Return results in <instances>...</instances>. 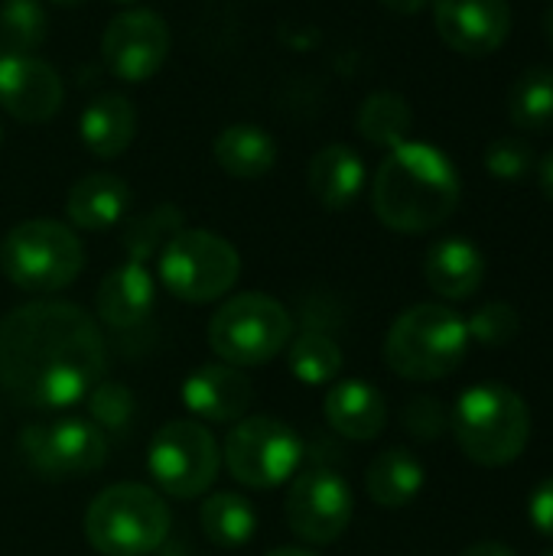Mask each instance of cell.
Returning <instances> with one entry per match:
<instances>
[{"label": "cell", "mask_w": 553, "mask_h": 556, "mask_svg": "<svg viewBox=\"0 0 553 556\" xmlns=\"http://www.w3.org/2000/svg\"><path fill=\"white\" fill-rule=\"evenodd\" d=\"M98 323L75 303L33 300L0 319V388L36 410H62L104 378Z\"/></svg>", "instance_id": "obj_1"}, {"label": "cell", "mask_w": 553, "mask_h": 556, "mask_svg": "<svg viewBox=\"0 0 553 556\" xmlns=\"http://www.w3.org/2000/svg\"><path fill=\"white\" fill-rule=\"evenodd\" d=\"M463 182L453 160L420 140H407L381 160L372 179V208L398 235H427L447 225L460 205Z\"/></svg>", "instance_id": "obj_2"}, {"label": "cell", "mask_w": 553, "mask_h": 556, "mask_svg": "<svg viewBox=\"0 0 553 556\" xmlns=\"http://www.w3.org/2000/svg\"><path fill=\"white\" fill-rule=\"evenodd\" d=\"M450 433L469 463L502 469L528 450L531 407L505 384H473L450 410Z\"/></svg>", "instance_id": "obj_3"}, {"label": "cell", "mask_w": 553, "mask_h": 556, "mask_svg": "<svg viewBox=\"0 0 553 556\" xmlns=\"http://www.w3.org/2000/svg\"><path fill=\"white\" fill-rule=\"evenodd\" d=\"M469 352L466 319L443 303L404 309L385 336V362L404 381H443Z\"/></svg>", "instance_id": "obj_4"}, {"label": "cell", "mask_w": 553, "mask_h": 556, "mask_svg": "<svg viewBox=\"0 0 553 556\" xmlns=\"http://www.w3.org/2000/svg\"><path fill=\"white\" fill-rule=\"evenodd\" d=\"M85 267V248L78 235L52 218H29L13 225L0 241L3 277L26 293H59L78 280Z\"/></svg>", "instance_id": "obj_5"}, {"label": "cell", "mask_w": 553, "mask_h": 556, "mask_svg": "<svg viewBox=\"0 0 553 556\" xmlns=\"http://www.w3.org/2000/svg\"><path fill=\"white\" fill-rule=\"evenodd\" d=\"M169 525L160 492L137 482L108 485L85 511V538L101 556H150L166 541Z\"/></svg>", "instance_id": "obj_6"}, {"label": "cell", "mask_w": 553, "mask_h": 556, "mask_svg": "<svg viewBox=\"0 0 553 556\" xmlns=\"http://www.w3.org/2000/svg\"><path fill=\"white\" fill-rule=\"evenodd\" d=\"M293 319L287 306L267 293H238L218 306L209 323V349L231 368H257L287 352Z\"/></svg>", "instance_id": "obj_7"}, {"label": "cell", "mask_w": 553, "mask_h": 556, "mask_svg": "<svg viewBox=\"0 0 553 556\" xmlns=\"http://www.w3.org/2000/svg\"><path fill=\"white\" fill-rule=\"evenodd\" d=\"M160 283L169 296L183 303H215L241 277L238 248L205 228L176 231L156 257Z\"/></svg>", "instance_id": "obj_8"}, {"label": "cell", "mask_w": 553, "mask_h": 556, "mask_svg": "<svg viewBox=\"0 0 553 556\" xmlns=\"http://www.w3.org/2000/svg\"><path fill=\"white\" fill-rule=\"evenodd\" d=\"M300 433L277 417H241L225 440L222 459L231 479L248 489H277L303 466Z\"/></svg>", "instance_id": "obj_9"}, {"label": "cell", "mask_w": 553, "mask_h": 556, "mask_svg": "<svg viewBox=\"0 0 553 556\" xmlns=\"http://www.w3.org/2000/svg\"><path fill=\"white\" fill-rule=\"evenodd\" d=\"M147 469L156 489L169 498H199L212 489L222 469L215 433L199 420H169L147 450Z\"/></svg>", "instance_id": "obj_10"}, {"label": "cell", "mask_w": 553, "mask_h": 556, "mask_svg": "<svg viewBox=\"0 0 553 556\" xmlns=\"http://www.w3.org/2000/svg\"><path fill=\"white\" fill-rule=\"evenodd\" d=\"M16 446L29 469L52 482L91 476L108 463V433L81 417L29 424L20 430Z\"/></svg>", "instance_id": "obj_11"}, {"label": "cell", "mask_w": 553, "mask_h": 556, "mask_svg": "<svg viewBox=\"0 0 553 556\" xmlns=\"http://www.w3.org/2000/svg\"><path fill=\"white\" fill-rule=\"evenodd\" d=\"M355 515L349 482L332 469H303L287 492V525L306 544H336Z\"/></svg>", "instance_id": "obj_12"}, {"label": "cell", "mask_w": 553, "mask_h": 556, "mask_svg": "<svg viewBox=\"0 0 553 556\" xmlns=\"http://www.w3.org/2000/svg\"><path fill=\"white\" fill-rule=\"evenodd\" d=\"M101 55L121 81H147L169 55V26L160 13L130 7L108 23Z\"/></svg>", "instance_id": "obj_13"}, {"label": "cell", "mask_w": 553, "mask_h": 556, "mask_svg": "<svg viewBox=\"0 0 553 556\" xmlns=\"http://www.w3.org/2000/svg\"><path fill=\"white\" fill-rule=\"evenodd\" d=\"M440 39L463 55H492L512 33L508 0H433Z\"/></svg>", "instance_id": "obj_14"}, {"label": "cell", "mask_w": 553, "mask_h": 556, "mask_svg": "<svg viewBox=\"0 0 553 556\" xmlns=\"http://www.w3.org/2000/svg\"><path fill=\"white\" fill-rule=\"evenodd\" d=\"M59 72L39 55H7L0 62V108L23 124H46L62 108Z\"/></svg>", "instance_id": "obj_15"}, {"label": "cell", "mask_w": 553, "mask_h": 556, "mask_svg": "<svg viewBox=\"0 0 553 556\" xmlns=\"http://www.w3.org/2000/svg\"><path fill=\"white\" fill-rule=\"evenodd\" d=\"M179 394L186 410L205 424H238L254 404V384L248 381V375L225 362L196 368L183 381Z\"/></svg>", "instance_id": "obj_16"}, {"label": "cell", "mask_w": 553, "mask_h": 556, "mask_svg": "<svg viewBox=\"0 0 553 556\" xmlns=\"http://www.w3.org/2000/svg\"><path fill=\"white\" fill-rule=\"evenodd\" d=\"M153 306H156V280L147 270V264H137V261L117 264L98 283V293H95L98 323L114 332L143 326L150 319Z\"/></svg>", "instance_id": "obj_17"}, {"label": "cell", "mask_w": 553, "mask_h": 556, "mask_svg": "<svg viewBox=\"0 0 553 556\" xmlns=\"http://www.w3.org/2000/svg\"><path fill=\"white\" fill-rule=\"evenodd\" d=\"M323 417L326 424L355 443H368L378 440L388 427V404L385 394L359 378H345V381H332L326 401H323Z\"/></svg>", "instance_id": "obj_18"}, {"label": "cell", "mask_w": 553, "mask_h": 556, "mask_svg": "<svg viewBox=\"0 0 553 556\" xmlns=\"http://www.w3.org/2000/svg\"><path fill=\"white\" fill-rule=\"evenodd\" d=\"M424 280L443 300H469L486 280V257L469 238H443L424 257Z\"/></svg>", "instance_id": "obj_19"}, {"label": "cell", "mask_w": 553, "mask_h": 556, "mask_svg": "<svg viewBox=\"0 0 553 556\" xmlns=\"http://www.w3.org/2000/svg\"><path fill=\"white\" fill-rule=\"evenodd\" d=\"M65 212L81 231H108L130 212V186L114 173H88L68 189Z\"/></svg>", "instance_id": "obj_20"}, {"label": "cell", "mask_w": 553, "mask_h": 556, "mask_svg": "<svg viewBox=\"0 0 553 556\" xmlns=\"http://www.w3.org/2000/svg\"><path fill=\"white\" fill-rule=\"evenodd\" d=\"M310 192L313 199L329 208V212H342L349 208L362 189H365V163L362 156L345 147V143H329L323 147L313 160H310Z\"/></svg>", "instance_id": "obj_21"}, {"label": "cell", "mask_w": 553, "mask_h": 556, "mask_svg": "<svg viewBox=\"0 0 553 556\" xmlns=\"http://www.w3.org/2000/svg\"><path fill=\"white\" fill-rule=\"evenodd\" d=\"M137 134V111L124 94H98L85 104L78 117V137L88 147V153L101 160L121 156Z\"/></svg>", "instance_id": "obj_22"}, {"label": "cell", "mask_w": 553, "mask_h": 556, "mask_svg": "<svg viewBox=\"0 0 553 556\" xmlns=\"http://www.w3.org/2000/svg\"><path fill=\"white\" fill-rule=\"evenodd\" d=\"M424 482H427L424 463L404 446H391V450L378 453L368 463V472H365L368 498L385 511L407 508L424 492Z\"/></svg>", "instance_id": "obj_23"}, {"label": "cell", "mask_w": 553, "mask_h": 556, "mask_svg": "<svg viewBox=\"0 0 553 556\" xmlns=\"http://www.w3.org/2000/svg\"><path fill=\"white\" fill-rule=\"evenodd\" d=\"M212 156L235 179H261L277 163V143L257 124H228L215 137Z\"/></svg>", "instance_id": "obj_24"}, {"label": "cell", "mask_w": 553, "mask_h": 556, "mask_svg": "<svg viewBox=\"0 0 553 556\" xmlns=\"http://www.w3.org/2000/svg\"><path fill=\"white\" fill-rule=\"evenodd\" d=\"M199 525L215 547H244L257 534V511L235 492H215L199 508Z\"/></svg>", "instance_id": "obj_25"}, {"label": "cell", "mask_w": 553, "mask_h": 556, "mask_svg": "<svg viewBox=\"0 0 553 556\" xmlns=\"http://www.w3.org/2000/svg\"><path fill=\"white\" fill-rule=\"evenodd\" d=\"M508 117L515 127L528 134H548L553 130V68L551 65H531L525 68L512 91H508Z\"/></svg>", "instance_id": "obj_26"}, {"label": "cell", "mask_w": 553, "mask_h": 556, "mask_svg": "<svg viewBox=\"0 0 553 556\" xmlns=\"http://www.w3.org/2000/svg\"><path fill=\"white\" fill-rule=\"evenodd\" d=\"M414 127V111L404 94L398 91H375L359 108V134L385 150H394L407 143V134Z\"/></svg>", "instance_id": "obj_27"}, {"label": "cell", "mask_w": 553, "mask_h": 556, "mask_svg": "<svg viewBox=\"0 0 553 556\" xmlns=\"http://www.w3.org/2000/svg\"><path fill=\"white\" fill-rule=\"evenodd\" d=\"M287 365H290V375L300 381V384H332L342 368H345V355L339 349V342L319 329H310L303 336H297L287 349Z\"/></svg>", "instance_id": "obj_28"}, {"label": "cell", "mask_w": 553, "mask_h": 556, "mask_svg": "<svg viewBox=\"0 0 553 556\" xmlns=\"http://www.w3.org/2000/svg\"><path fill=\"white\" fill-rule=\"evenodd\" d=\"M183 231V212L176 205H156L137 218H130L127 231H124V254L127 261L147 264L153 257H160V251L166 248V241Z\"/></svg>", "instance_id": "obj_29"}, {"label": "cell", "mask_w": 553, "mask_h": 556, "mask_svg": "<svg viewBox=\"0 0 553 556\" xmlns=\"http://www.w3.org/2000/svg\"><path fill=\"white\" fill-rule=\"evenodd\" d=\"M49 16L39 0H0V42L10 55H33L46 42Z\"/></svg>", "instance_id": "obj_30"}, {"label": "cell", "mask_w": 553, "mask_h": 556, "mask_svg": "<svg viewBox=\"0 0 553 556\" xmlns=\"http://www.w3.org/2000/svg\"><path fill=\"white\" fill-rule=\"evenodd\" d=\"M466 329H469V342H479L486 349H502L508 342L518 339L521 332V316L512 303H486L479 306L469 319H466Z\"/></svg>", "instance_id": "obj_31"}, {"label": "cell", "mask_w": 553, "mask_h": 556, "mask_svg": "<svg viewBox=\"0 0 553 556\" xmlns=\"http://www.w3.org/2000/svg\"><path fill=\"white\" fill-rule=\"evenodd\" d=\"M85 401H88V414H91L88 420L95 427H101L104 433L124 430L130 424V417H134V394L124 384H117V381H104L101 378Z\"/></svg>", "instance_id": "obj_32"}, {"label": "cell", "mask_w": 553, "mask_h": 556, "mask_svg": "<svg viewBox=\"0 0 553 556\" xmlns=\"http://www.w3.org/2000/svg\"><path fill=\"white\" fill-rule=\"evenodd\" d=\"M486 169L499 182H521L535 169V150L521 137H499L486 150Z\"/></svg>", "instance_id": "obj_33"}, {"label": "cell", "mask_w": 553, "mask_h": 556, "mask_svg": "<svg viewBox=\"0 0 553 556\" xmlns=\"http://www.w3.org/2000/svg\"><path fill=\"white\" fill-rule=\"evenodd\" d=\"M401 424H404V430H407L414 440L433 443V440H440V437L450 430V410H447L437 397L417 394V397H411V401L404 404Z\"/></svg>", "instance_id": "obj_34"}, {"label": "cell", "mask_w": 553, "mask_h": 556, "mask_svg": "<svg viewBox=\"0 0 553 556\" xmlns=\"http://www.w3.org/2000/svg\"><path fill=\"white\" fill-rule=\"evenodd\" d=\"M528 518L538 534L553 541V476H548L541 485H535V492L528 498Z\"/></svg>", "instance_id": "obj_35"}, {"label": "cell", "mask_w": 553, "mask_h": 556, "mask_svg": "<svg viewBox=\"0 0 553 556\" xmlns=\"http://www.w3.org/2000/svg\"><path fill=\"white\" fill-rule=\"evenodd\" d=\"M463 556H518L512 547H505V544H499V541H479V544H473V547H466Z\"/></svg>", "instance_id": "obj_36"}, {"label": "cell", "mask_w": 553, "mask_h": 556, "mask_svg": "<svg viewBox=\"0 0 553 556\" xmlns=\"http://www.w3.org/2000/svg\"><path fill=\"white\" fill-rule=\"evenodd\" d=\"M538 186H541V192L553 202V147L541 156V163H538Z\"/></svg>", "instance_id": "obj_37"}, {"label": "cell", "mask_w": 553, "mask_h": 556, "mask_svg": "<svg viewBox=\"0 0 553 556\" xmlns=\"http://www.w3.org/2000/svg\"><path fill=\"white\" fill-rule=\"evenodd\" d=\"M388 10H394V13H401V16H414V13H420L430 0H381Z\"/></svg>", "instance_id": "obj_38"}, {"label": "cell", "mask_w": 553, "mask_h": 556, "mask_svg": "<svg viewBox=\"0 0 553 556\" xmlns=\"http://www.w3.org/2000/svg\"><path fill=\"white\" fill-rule=\"evenodd\" d=\"M267 556H316L313 551H303V547H277V551H271Z\"/></svg>", "instance_id": "obj_39"}, {"label": "cell", "mask_w": 553, "mask_h": 556, "mask_svg": "<svg viewBox=\"0 0 553 556\" xmlns=\"http://www.w3.org/2000/svg\"><path fill=\"white\" fill-rule=\"evenodd\" d=\"M544 29H548V39H551L553 46V7L548 10V16H544Z\"/></svg>", "instance_id": "obj_40"}, {"label": "cell", "mask_w": 553, "mask_h": 556, "mask_svg": "<svg viewBox=\"0 0 553 556\" xmlns=\"http://www.w3.org/2000/svg\"><path fill=\"white\" fill-rule=\"evenodd\" d=\"M52 3H62V7H72V3H81V0H52Z\"/></svg>", "instance_id": "obj_41"}, {"label": "cell", "mask_w": 553, "mask_h": 556, "mask_svg": "<svg viewBox=\"0 0 553 556\" xmlns=\"http://www.w3.org/2000/svg\"><path fill=\"white\" fill-rule=\"evenodd\" d=\"M7 55H10V52H7V46H3V42H0V62H3V59H7Z\"/></svg>", "instance_id": "obj_42"}, {"label": "cell", "mask_w": 553, "mask_h": 556, "mask_svg": "<svg viewBox=\"0 0 553 556\" xmlns=\"http://www.w3.org/2000/svg\"><path fill=\"white\" fill-rule=\"evenodd\" d=\"M0 147H3V124H0Z\"/></svg>", "instance_id": "obj_43"}, {"label": "cell", "mask_w": 553, "mask_h": 556, "mask_svg": "<svg viewBox=\"0 0 553 556\" xmlns=\"http://www.w3.org/2000/svg\"><path fill=\"white\" fill-rule=\"evenodd\" d=\"M111 3H134V0H111Z\"/></svg>", "instance_id": "obj_44"}, {"label": "cell", "mask_w": 553, "mask_h": 556, "mask_svg": "<svg viewBox=\"0 0 553 556\" xmlns=\"http://www.w3.org/2000/svg\"><path fill=\"white\" fill-rule=\"evenodd\" d=\"M544 556H553V551H548V554H544Z\"/></svg>", "instance_id": "obj_45"}]
</instances>
